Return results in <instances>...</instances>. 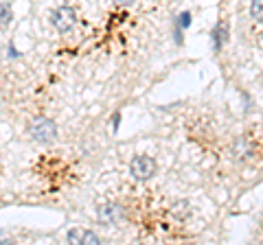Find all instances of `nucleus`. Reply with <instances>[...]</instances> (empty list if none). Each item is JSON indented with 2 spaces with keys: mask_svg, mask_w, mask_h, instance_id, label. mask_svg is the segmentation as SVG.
<instances>
[{
  "mask_svg": "<svg viewBox=\"0 0 263 245\" xmlns=\"http://www.w3.org/2000/svg\"><path fill=\"white\" fill-rule=\"evenodd\" d=\"M27 132H29V136H31L35 142L48 145V142H53L55 138H57V125H55V120H51V118L37 116V118H33V120L29 122Z\"/></svg>",
  "mask_w": 263,
  "mask_h": 245,
  "instance_id": "nucleus-1",
  "label": "nucleus"
},
{
  "mask_svg": "<svg viewBox=\"0 0 263 245\" xmlns=\"http://www.w3.org/2000/svg\"><path fill=\"white\" fill-rule=\"evenodd\" d=\"M158 173V162L149 156H136L129 162V175L136 179V182H147Z\"/></svg>",
  "mask_w": 263,
  "mask_h": 245,
  "instance_id": "nucleus-2",
  "label": "nucleus"
},
{
  "mask_svg": "<svg viewBox=\"0 0 263 245\" xmlns=\"http://www.w3.org/2000/svg\"><path fill=\"white\" fill-rule=\"evenodd\" d=\"M51 24L57 33H70L77 24V11L68 5L57 7V9L51 11Z\"/></svg>",
  "mask_w": 263,
  "mask_h": 245,
  "instance_id": "nucleus-3",
  "label": "nucleus"
},
{
  "mask_svg": "<svg viewBox=\"0 0 263 245\" xmlns=\"http://www.w3.org/2000/svg\"><path fill=\"white\" fill-rule=\"evenodd\" d=\"M228 153H230V158H233L235 162H248L254 158V142H252V138L248 136H239V138H235L233 142H230L228 147Z\"/></svg>",
  "mask_w": 263,
  "mask_h": 245,
  "instance_id": "nucleus-4",
  "label": "nucleus"
},
{
  "mask_svg": "<svg viewBox=\"0 0 263 245\" xmlns=\"http://www.w3.org/2000/svg\"><path fill=\"white\" fill-rule=\"evenodd\" d=\"M97 219L105 226H117L125 219V208H123L121 203H114V201L103 203V206H99V210H97Z\"/></svg>",
  "mask_w": 263,
  "mask_h": 245,
  "instance_id": "nucleus-5",
  "label": "nucleus"
},
{
  "mask_svg": "<svg viewBox=\"0 0 263 245\" xmlns=\"http://www.w3.org/2000/svg\"><path fill=\"white\" fill-rule=\"evenodd\" d=\"M211 42H213V51L219 53L224 44L228 42V24L226 22H217L211 31Z\"/></svg>",
  "mask_w": 263,
  "mask_h": 245,
  "instance_id": "nucleus-6",
  "label": "nucleus"
},
{
  "mask_svg": "<svg viewBox=\"0 0 263 245\" xmlns=\"http://www.w3.org/2000/svg\"><path fill=\"white\" fill-rule=\"evenodd\" d=\"M191 22H193V18H191V13H189V11L178 13V18L174 22V42L178 46L182 44V31H186L189 27H191Z\"/></svg>",
  "mask_w": 263,
  "mask_h": 245,
  "instance_id": "nucleus-7",
  "label": "nucleus"
},
{
  "mask_svg": "<svg viewBox=\"0 0 263 245\" xmlns=\"http://www.w3.org/2000/svg\"><path fill=\"white\" fill-rule=\"evenodd\" d=\"M171 215H174L178 221H184V219L191 215V203L184 201V199H178L171 203Z\"/></svg>",
  "mask_w": 263,
  "mask_h": 245,
  "instance_id": "nucleus-8",
  "label": "nucleus"
},
{
  "mask_svg": "<svg viewBox=\"0 0 263 245\" xmlns=\"http://www.w3.org/2000/svg\"><path fill=\"white\" fill-rule=\"evenodd\" d=\"M13 20V9L9 3H0V27H9Z\"/></svg>",
  "mask_w": 263,
  "mask_h": 245,
  "instance_id": "nucleus-9",
  "label": "nucleus"
},
{
  "mask_svg": "<svg viewBox=\"0 0 263 245\" xmlns=\"http://www.w3.org/2000/svg\"><path fill=\"white\" fill-rule=\"evenodd\" d=\"M250 18L263 24V0H250Z\"/></svg>",
  "mask_w": 263,
  "mask_h": 245,
  "instance_id": "nucleus-10",
  "label": "nucleus"
},
{
  "mask_svg": "<svg viewBox=\"0 0 263 245\" xmlns=\"http://www.w3.org/2000/svg\"><path fill=\"white\" fill-rule=\"evenodd\" d=\"M81 243H101V239H99V234L90 232V230H84L81 232Z\"/></svg>",
  "mask_w": 263,
  "mask_h": 245,
  "instance_id": "nucleus-11",
  "label": "nucleus"
},
{
  "mask_svg": "<svg viewBox=\"0 0 263 245\" xmlns=\"http://www.w3.org/2000/svg\"><path fill=\"white\" fill-rule=\"evenodd\" d=\"M81 232H84V230L72 228V230H68V234H66V241H68V243H81Z\"/></svg>",
  "mask_w": 263,
  "mask_h": 245,
  "instance_id": "nucleus-12",
  "label": "nucleus"
},
{
  "mask_svg": "<svg viewBox=\"0 0 263 245\" xmlns=\"http://www.w3.org/2000/svg\"><path fill=\"white\" fill-rule=\"evenodd\" d=\"M241 99H243V112L248 114L250 110H252V101H250V96H248V92H241Z\"/></svg>",
  "mask_w": 263,
  "mask_h": 245,
  "instance_id": "nucleus-13",
  "label": "nucleus"
},
{
  "mask_svg": "<svg viewBox=\"0 0 263 245\" xmlns=\"http://www.w3.org/2000/svg\"><path fill=\"white\" fill-rule=\"evenodd\" d=\"M119 122H121V112L112 114V129H114V132H117V129H119Z\"/></svg>",
  "mask_w": 263,
  "mask_h": 245,
  "instance_id": "nucleus-14",
  "label": "nucleus"
},
{
  "mask_svg": "<svg viewBox=\"0 0 263 245\" xmlns=\"http://www.w3.org/2000/svg\"><path fill=\"white\" fill-rule=\"evenodd\" d=\"M9 57H11V59H18V57H20V53L15 51V46H13V44H9Z\"/></svg>",
  "mask_w": 263,
  "mask_h": 245,
  "instance_id": "nucleus-15",
  "label": "nucleus"
},
{
  "mask_svg": "<svg viewBox=\"0 0 263 245\" xmlns=\"http://www.w3.org/2000/svg\"><path fill=\"white\" fill-rule=\"evenodd\" d=\"M114 3L121 5V7H132V5L136 3V0H114Z\"/></svg>",
  "mask_w": 263,
  "mask_h": 245,
  "instance_id": "nucleus-16",
  "label": "nucleus"
},
{
  "mask_svg": "<svg viewBox=\"0 0 263 245\" xmlns=\"http://www.w3.org/2000/svg\"><path fill=\"white\" fill-rule=\"evenodd\" d=\"M3 236H5V232H3V230H0V239H3Z\"/></svg>",
  "mask_w": 263,
  "mask_h": 245,
  "instance_id": "nucleus-17",
  "label": "nucleus"
}]
</instances>
